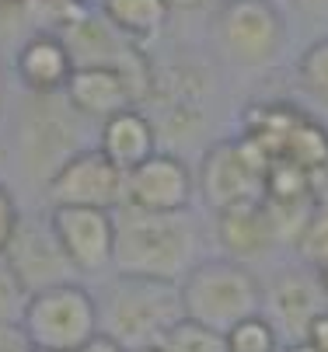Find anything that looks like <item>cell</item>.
<instances>
[{"instance_id": "6da1fadb", "label": "cell", "mask_w": 328, "mask_h": 352, "mask_svg": "<svg viewBox=\"0 0 328 352\" xmlns=\"http://www.w3.org/2000/svg\"><path fill=\"white\" fill-rule=\"evenodd\" d=\"M116 244H112V272L136 279L182 283L199 262V227L189 213H147L136 206L112 210Z\"/></svg>"}, {"instance_id": "7a4b0ae2", "label": "cell", "mask_w": 328, "mask_h": 352, "mask_svg": "<svg viewBox=\"0 0 328 352\" xmlns=\"http://www.w3.org/2000/svg\"><path fill=\"white\" fill-rule=\"evenodd\" d=\"M185 318L178 283L112 276L98 300V331L126 352H151Z\"/></svg>"}, {"instance_id": "3957f363", "label": "cell", "mask_w": 328, "mask_h": 352, "mask_svg": "<svg viewBox=\"0 0 328 352\" xmlns=\"http://www.w3.org/2000/svg\"><path fill=\"white\" fill-rule=\"evenodd\" d=\"M178 293L185 318L220 335L262 314V283L248 265L230 258H199L178 283Z\"/></svg>"}, {"instance_id": "277c9868", "label": "cell", "mask_w": 328, "mask_h": 352, "mask_svg": "<svg viewBox=\"0 0 328 352\" xmlns=\"http://www.w3.org/2000/svg\"><path fill=\"white\" fill-rule=\"evenodd\" d=\"M21 331L35 352H80L98 335V300L77 279L28 296Z\"/></svg>"}, {"instance_id": "5b68a950", "label": "cell", "mask_w": 328, "mask_h": 352, "mask_svg": "<svg viewBox=\"0 0 328 352\" xmlns=\"http://www.w3.org/2000/svg\"><path fill=\"white\" fill-rule=\"evenodd\" d=\"M269 164H272V157L265 154V146L241 133L234 140L213 143L203 154L196 188L213 213L245 206V203H262Z\"/></svg>"}, {"instance_id": "8992f818", "label": "cell", "mask_w": 328, "mask_h": 352, "mask_svg": "<svg viewBox=\"0 0 328 352\" xmlns=\"http://www.w3.org/2000/svg\"><path fill=\"white\" fill-rule=\"evenodd\" d=\"M60 38L67 42L74 67H105L116 70L119 77H126L136 105H147L154 91H157V70L147 60L144 45L126 38L122 32H116L102 11H84L67 32H60Z\"/></svg>"}, {"instance_id": "52a82bcc", "label": "cell", "mask_w": 328, "mask_h": 352, "mask_svg": "<svg viewBox=\"0 0 328 352\" xmlns=\"http://www.w3.org/2000/svg\"><path fill=\"white\" fill-rule=\"evenodd\" d=\"M213 42L234 67L262 70L283 53L287 25L272 0H220L213 14Z\"/></svg>"}, {"instance_id": "ba28073f", "label": "cell", "mask_w": 328, "mask_h": 352, "mask_svg": "<svg viewBox=\"0 0 328 352\" xmlns=\"http://www.w3.org/2000/svg\"><path fill=\"white\" fill-rule=\"evenodd\" d=\"M245 136L259 140L272 161L314 175L328 161V129L290 102H262L245 112Z\"/></svg>"}, {"instance_id": "9c48e42d", "label": "cell", "mask_w": 328, "mask_h": 352, "mask_svg": "<svg viewBox=\"0 0 328 352\" xmlns=\"http://www.w3.org/2000/svg\"><path fill=\"white\" fill-rule=\"evenodd\" d=\"M77 112L67 105L63 94L53 98H32L28 112H21L18 129V150H21V168H28L32 178L42 185L50 182L63 161H70L80 146V126Z\"/></svg>"}, {"instance_id": "30bf717a", "label": "cell", "mask_w": 328, "mask_h": 352, "mask_svg": "<svg viewBox=\"0 0 328 352\" xmlns=\"http://www.w3.org/2000/svg\"><path fill=\"white\" fill-rule=\"evenodd\" d=\"M45 203H50V210L60 206L119 210L126 203V175L98 146H84L45 182Z\"/></svg>"}, {"instance_id": "8fae6325", "label": "cell", "mask_w": 328, "mask_h": 352, "mask_svg": "<svg viewBox=\"0 0 328 352\" xmlns=\"http://www.w3.org/2000/svg\"><path fill=\"white\" fill-rule=\"evenodd\" d=\"M325 311H328V293L314 269H287L269 286H262V318L276 328L283 345L304 342L307 328Z\"/></svg>"}, {"instance_id": "7c38bea8", "label": "cell", "mask_w": 328, "mask_h": 352, "mask_svg": "<svg viewBox=\"0 0 328 352\" xmlns=\"http://www.w3.org/2000/svg\"><path fill=\"white\" fill-rule=\"evenodd\" d=\"M4 258L18 272L28 296L39 289L60 286V283H74V276H77L50 217H21Z\"/></svg>"}, {"instance_id": "4fadbf2b", "label": "cell", "mask_w": 328, "mask_h": 352, "mask_svg": "<svg viewBox=\"0 0 328 352\" xmlns=\"http://www.w3.org/2000/svg\"><path fill=\"white\" fill-rule=\"evenodd\" d=\"M196 178L178 154L157 150L154 157L126 171V206L147 213H189Z\"/></svg>"}, {"instance_id": "5bb4252c", "label": "cell", "mask_w": 328, "mask_h": 352, "mask_svg": "<svg viewBox=\"0 0 328 352\" xmlns=\"http://www.w3.org/2000/svg\"><path fill=\"white\" fill-rule=\"evenodd\" d=\"M50 220H53V230L67 251L74 272L98 276L112 269V244H116L112 210L60 206V210H50Z\"/></svg>"}, {"instance_id": "9a60e30c", "label": "cell", "mask_w": 328, "mask_h": 352, "mask_svg": "<svg viewBox=\"0 0 328 352\" xmlns=\"http://www.w3.org/2000/svg\"><path fill=\"white\" fill-rule=\"evenodd\" d=\"M14 70H18L21 87L32 98H53V94H63V87L77 67H74V56L60 35L32 32L14 56Z\"/></svg>"}, {"instance_id": "2e32d148", "label": "cell", "mask_w": 328, "mask_h": 352, "mask_svg": "<svg viewBox=\"0 0 328 352\" xmlns=\"http://www.w3.org/2000/svg\"><path fill=\"white\" fill-rule=\"evenodd\" d=\"M63 98L80 119H95L98 126L105 119H112L116 112L136 109V98H133L126 77H119L116 70H105V67H77L63 87Z\"/></svg>"}, {"instance_id": "e0dca14e", "label": "cell", "mask_w": 328, "mask_h": 352, "mask_svg": "<svg viewBox=\"0 0 328 352\" xmlns=\"http://www.w3.org/2000/svg\"><path fill=\"white\" fill-rule=\"evenodd\" d=\"M217 241L227 251L223 258L241 262V265L269 255V251L279 244L276 227H272V220H269L262 203H245V206L217 213Z\"/></svg>"}, {"instance_id": "ac0fdd59", "label": "cell", "mask_w": 328, "mask_h": 352, "mask_svg": "<svg viewBox=\"0 0 328 352\" xmlns=\"http://www.w3.org/2000/svg\"><path fill=\"white\" fill-rule=\"evenodd\" d=\"M98 150L126 175L136 164H144L147 157L157 154V126L151 122L147 112H140V109L116 112L98 129Z\"/></svg>"}, {"instance_id": "d6986e66", "label": "cell", "mask_w": 328, "mask_h": 352, "mask_svg": "<svg viewBox=\"0 0 328 352\" xmlns=\"http://www.w3.org/2000/svg\"><path fill=\"white\" fill-rule=\"evenodd\" d=\"M98 11L116 32L140 45L161 35L171 18L168 0H98Z\"/></svg>"}, {"instance_id": "ffe728a7", "label": "cell", "mask_w": 328, "mask_h": 352, "mask_svg": "<svg viewBox=\"0 0 328 352\" xmlns=\"http://www.w3.org/2000/svg\"><path fill=\"white\" fill-rule=\"evenodd\" d=\"M84 11H87L84 0H25V25H32V32L60 35Z\"/></svg>"}, {"instance_id": "44dd1931", "label": "cell", "mask_w": 328, "mask_h": 352, "mask_svg": "<svg viewBox=\"0 0 328 352\" xmlns=\"http://www.w3.org/2000/svg\"><path fill=\"white\" fill-rule=\"evenodd\" d=\"M297 84L304 87L311 102L328 109V35L314 38L297 56Z\"/></svg>"}, {"instance_id": "7402d4cb", "label": "cell", "mask_w": 328, "mask_h": 352, "mask_svg": "<svg viewBox=\"0 0 328 352\" xmlns=\"http://www.w3.org/2000/svg\"><path fill=\"white\" fill-rule=\"evenodd\" d=\"M157 352H227V342L220 331L196 324L189 318H182L157 345Z\"/></svg>"}, {"instance_id": "603a6c76", "label": "cell", "mask_w": 328, "mask_h": 352, "mask_svg": "<svg viewBox=\"0 0 328 352\" xmlns=\"http://www.w3.org/2000/svg\"><path fill=\"white\" fill-rule=\"evenodd\" d=\"M223 342H227V352H279V349H283L276 328L262 314L245 318L241 324H234L223 335Z\"/></svg>"}, {"instance_id": "cb8c5ba5", "label": "cell", "mask_w": 328, "mask_h": 352, "mask_svg": "<svg viewBox=\"0 0 328 352\" xmlns=\"http://www.w3.org/2000/svg\"><path fill=\"white\" fill-rule=\"evenodd\" d=\"M307 269L328 265V206H314L311 220L304 223L300 237L294 241Z\"/></svg>"}, {"instance_id": "d4e9b609", "label": "cell", "mask_w": 328, "mask_h": 352, "mask_svg": "<svg viewBox=\"0 0 328 352\" xmlns=\"http://www.w3.org/2000/svg\"><path fill=\"white\" fill-rule=\"evenodd\" d=\"M25 304H28V289L21 286L11 262L0 255V324H21Z\"/></svg>"}, {"instance_id": "484cf974", "label": "cell", "mask_w": 328, "mask_h": 352, "mask_svg": "<svg viewBox=\"0 0 328 352\" xmlns=\"http://www.w3.org/2000/svg\"><path fill=\"white\" fill-rule=\"evenodd\" d=\"M18 220H21V210H18V203H14L11 188L0 182V255L8 251V244H11V237H14V230H18Z\"/></svg>"}, {"instance_id": "4316f807", "label": "cell", "mask_w": 328, "mask_h": 352, "mask_svg": "<svg viewBox=\"0 0 328 352\" xmlns=\"http://www.w3.org/2000/svg\"><path fill=\"white\" fill-rule=\"evenodd\" d=\"M0 352H35L21 324H0Z\"/></svg>"}, {"instance_id": "83f0119b", "label": "cell", "mask_w": 328, "mask_h": 352, "mask_svg": "<svg viewBox=\"0 0 328 352\" xmlns=\"http://www.w3.org/2000/svg\"><path fill=\"white\" fill-rule=\"evenodd\" d=\"M304 342H307L311 349H318V352H328V311L314 318V324L307 328V338H304Z\"/></svg>"}, {"instance_id": "f1b7e54d", "label": "cell", "mask_w": 328, "mask_h": 352, "mask_svg": "<svg viewBox=\"0 0 328 352\" xmlns=\"http://www.w3.org/2000/svg\"><path fill=\"white\" fill-rule=\"evenodd\" d=\"M0 21L25 25V0H0Z\"/></svg>"}, {"instance_id": "f546056e", "label": "cell", "mask_w": 328, "mask_h": 352, "mask_svg": "<svg viewBox=\"0 0 328 352\" xmlns=\"http://www.w3.org/2000/svg\"><path fill=\"white\" fill-rule=\"evenodd\" d=\"M311 182H314V199H318V206H328V161L311 175Z\"/></svg>"}, {"instance_id": "4dcf8cb0", "label": "cell", "mask_w": 328, "mask_h": 352, "mask_svg": "<svg viewBox=\"0 0 328 352\" xmlns=\"http://www.w3.org/2000/svg\"><path fill=\"white\" fill-rule=\"evenodd\" d=\"M290 4L307 18H328V0H290Z\"/></svg>"}, {"instance_id": "1f68e13d", "label": "cell", "mask_w": 328, "mask_h": 352, "mask_svg": "<svg viewBox=\"0 0 328 352\" xmlns=\"http://www.w3.org/2000/svg\"><path fill=\"white\" fill-rule=\"evenodd\" d=\"M80 352H126V349H122L119 342H112L109 335H102V331H98V335L91 338V342H87V345H84Z\"/></svg>"}, {"instance_id": "d6a6232c", "label": "cell", "mask_w": 328, "mask_h": 352, "mask_svg": "<svg viewBox=\"0 0 328 352\" xmlns=\"http://www.w3.org/2000/svg\"><path fill=\"white\" fill-rule=\"evenodd\" d=\"M206 4H213V0H168L171 11H199V8H206Z\"/></svg>"}, {"instance_id": "836d02e7", "label": "cell", "mask_w": 328, "mask_h": 352, "mask_svg": "<svg viewBox=\"0 0 328 352\" xmlns=\"http://www.w3.org/2000/svg\"><path fill=\"white\" fill-rule=\"evenodd\" d=\"M279 352H318V349H311L307 342H294V345H283Z\"/></svg>"}, {"instance_id": "e575fe53", "label": "cell", "mask_w": 328, "mask_h": 352, "mask_svg": "<svg viewBox=\"0 0 328 352\" xmlns=\"http://www.w3.org/2000/svg\"><path fill=\"white\" fill-rule=\"evenodd\" d=\"M4 94H8V80H4V63H0V109H4Z\"/></svg>"}, {"instance_id": "d590c367", "label": "cell", "mask_w": 328, "mask_h": 352, "mask_svg": "<svg viewBox=\"0 0 328 352\" xmlns=\"http://www.w3.org/2000/svg\"><path fill=\"white\" fill-rule=\"evenodd\" d=\"M318 272V279H321V286H325V293H328V265H321V269H314Z\"/></svg>"}, {"instance_id": "8d00e7d4", "label": "cell", "mask_w": 328, "mask_h": 352, "mask_svg": "<svg viewBox=\"0 0 328 352\" xmlns=\"http://www.w3.org/2000/svg\"><path fill=\"white\" fill-rule=\"evenodd\" d=\"M84 4H91V0H84ZM95 4H98V0H95Z\"/></svg>"}, {"instance_id": "74e56055", "label": "cell", "mask_w": 328, "mask_h": 352, "mask_svg": "<svg viewBox=\"0 0 328 352\" xmlns=\"http://www.w3.org/2000/svg\"><path fill=\"white\" fill-rule=\"evenodd\" d=\"M151 352H157V349H151Z\"/></svg>"}]
</instances>
